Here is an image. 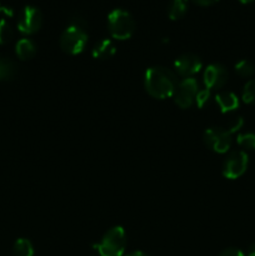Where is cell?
I'll list each match as a JSON object with an SVG mask.
<instances>
[{"label":"cell","instance_id":"26","mask_svg":"<svg viewBox=\"0 0 255 256\" xmlns=\"http://www.w3.org/2000/svg\"><path fill=\"white\" fill-rule=\"evenodd\" d=\"M246 256H255V242L249 246V249H248V252H246Z\"/></svg>","mask_w":255,"mask_h":256},{"label":"cell","instance_id":"13","mask_svg":"<svg viewBox=\"0 0 255 256\" xmlns=\"http://www.w3.org/2000/svg\"><path fill=\"white\" fill-rule=\"evenodd\" d=\"M15 54L20 60H29L36 54V45L32 40L22 38L15 45Z\"/></svg>","mask_w":255,"mask_h":256},{"label":"cell","instance_id":"22","mask_svg":"<svg viewBox=\"0 0 255 256\" xmlns=\"http://www.w3.org/2000/svg\"><path fill=\"white\" fill-rule=\"evenodd\" d=\"M242 125H244V119L242 118H235L234 120H232V122H230L229 128H226L228 130H229L232 134H234V132H236L238 130H240L242 128Z\"/></svg>","mask_w":255,"mask_h":256},{"label":"cell","instance_id":"11","mask_svg":"<svg viewBox=\"0 0 255 256\" xmlns=\"http://www.w3.org/2000/svg\"><path fill=\"white\" fill-rule=\"evenodd\" d=\"M215 102L219 106L222 112H234L235 109L239 108V99L236 95L232 92H222L215 95Z\"/></svg>","mask_w":255,"mask_h":256},{"label":"cell","instance_id":"5","mask_svg":"<svg viewBox=\"0 0 255 256\" xmlns=\"http://www.w3.org/2000/svg\"><path fill=\"white\" fill-rule=\"evenodd\" d=\"M232 132L222 128H209L204 132V142L218 154L229 152L232 146Z\"/></svg>","mask_w":255,"mask_h":256},{"label":"cell","instance_id":"21","mask_svg":"<svg viewBox=\"0 0 255 256\" xmlns=\"http://www.w3.org/2000/svg\"><path fill=\"white\" fill-rule=\"evenodd\" d=\"M210 96H212V90L204 88V89L198 92L196 98H195V102H196V105L200 108V109H202V108L209 102Z\"/></svg>","mask_w":255,"mask_h":256},{"label":"cell","instance_id":"2","mask_svg":"<svg viewBox=\"0 0 255 256\" xmlns=\"http://www.w3.org/2000/svg\"><path fill=\"white\" fill-rule=\"evenodd\" d=\"M85 22L82 19H75L60 36V46L62 52L70 55H78L85 49L88 44V32Z\"/></svg>","mask_w":255,"mask_h":256},{"label":"cell","instance_id":"19","mask_svg":"<svg viewBox=\"0 0 255 256\" xmlns=\"http://www.w3.org/2000/svg\"><path fill=\"white\" fill-rule=\"evenodd\" d=\"M242 99L245 104H255V79L249 80L244 85Z\"/></svg>","mask_w":255,"mask_h":256},{"label":"cell","instance_id":"10","mask_svg":"<svg viewBox=\"0 0 255 256\" xmlns=\"http://www.w3.org/2000/svg\"><path fill=\"white\" fill-rule=\"evenodd\" d=\"M202 68V59L194 54H184L176 58L174 62V69L178 75L186 79L192 78V75L198 74Z\"/></svg>","mask_w":255,"mask_h":256},{"label":"cell","instance_id":"20","mask_svg":"<svg viewBox=\"0 0 255 256\" xmlns=\"http://www.w3.org/2000/svg\"><path fill=\"white\" fill-rule=\"evenodd\" d=\"M236 142L242 149L255 150V134H252V132L239 134L236 138Z\"/></svg>","mask_w":255,"mask_h":256},{"label":"cell","instance_id":"9","mask_svg":"<svg viewBox=\"0 0 255 256\" xmlns=\"http://www.w3.org/2000/svg\"><path fill=\"white\" fill-rule=\"evenodd\" d=\"M228 70L222 64H210L205 68L202 74V82L204 86L209 90L220 89L224 86L228 82Z\"/></svg>","mask_w":255,"mask_h":256},{"label":"cell","instance_id":"28","mask_svg":"<svg viewBox=\"0 0 255 256\" xmlns=\"http://www.w3.org/2000/svg\"><path fill=\"white\" fill-rule=\"evenodd\" d=\"M240 2H242V4H249V2H254V0H239Z\"/></svg>","mask_w":255,"mask_h":256},{"label":"cell","instance_id":"4","mask_svg":"<svg viewBox=\"0 0 255 256\" xmlns=\"http://www.w3.org/2000/svg\"><path fill=\"white\" fill-rule=\"evenodd\" d=\"M100 256H122L126 248V235L122 226H114L105 232L95 245Z\"/></svg>","mask_w":255,"mask_h":256},{"label":"cell","instance_id":"14","mask_svg":"<svg viewBox=\"0 0 255 256\" xmlns=\"http://www.w3.org/2000/svg\"><path fill=\"white\" fill-rule=\"evenodd\" d=\"M18 72L16 64L9 58H0V80L14 79Z\"/></svg>","mask_w":255,"mask_h":256},{"label":"cell","instance_id":"25","mask_svg":"<svg viewBox=\"0 0 255 256\" xmlns=\"http://www.w3.org/2000/svg\"><path fill=\"white\" fill-rule=\"evenodd\" d=\"M0 12H4V14L9 15V16H12V10H10V9H8V8L2 6V4H0Z\"/></svg>","mask_w":255,"mask_h":256},{"label":"cell","instance_id":"16","mask_svg":"<svg viewBox=\"0 0 255 256\" xmlns=\"http://www.w3.org/2000/svg\"><path fill=\"white\" fill-rule=\"evenodd\" d=\"M12 252H14L15 256H32L34 255V246L30 242V240L22 238V239H18L15 242Z\"/></svg>","mask_w":255,"mask_h":256},{"label":"cell","instance_id":"3","mask_svg":"<svg viewBox=\"0 0 255 256\" xmlns=\"http://www.w3.org/2000/svg\"><path fill=\"white\" fill-rule=\"evenodd\" d=\"M108 29L116 40H128L135 30V22L130 12L124 9H114L108 16Z\"/></svg>","mask_w":255,"mask_h":256},{"label":"cell","instance_id":"24","mask_svg":"<svg viewBox=\"0 0 255 256\" xmlns=\"http://www.w3.org/2000/svg\"><path fill=\"white\" fill-rule=\"evenodd\" d=\"M192 2H194L195 4L200 5V6H209V5L215 4V2H219V0H192Z\"/></svg>","mask_w":255,"mask_h":256},{"label":"cell","instance_id":"27","mask_svg":"<svg viewBox=\"0 0 255 256\" xmlns=\"http://www.w3.org/2000/svg\"><path fill=\"white\" fill-rule=\"evenodd\" d=\"M125 256H149V255L145 254V252H130V254H128Z\"/></svg>","mask_w":255,"mask_h":256},{"label":"cell","instance_id":"15","mask_svg":"<svg viewBox=\"0 0 255 256\" xmlns=\"http://www.w3.org/2000/svg\"><path fill=\"white\" fill-rule=\"evenodd\" d=\"M188 5H189V0H172L169 6V10H168V15H169L170 19H182L186 14Z\"/></svg>","mask_w":255,"mask_h":256},{"label":"cell","instance_id":"1","mask_svg":"<svg viewBox=\"0 0 255 256\" xmlns=\"http://www.w3.org/2000/svg\"><path fill=\"white\" fill-rule=\"evenodd\" d=\"M175 72L164 66H152L145 72L144 86L150 96L155 99H168L174 95L178 86Z\"/></svg>","mask_w":255,"mask_h":256},{"label":"cell","instance_id":"18","mask_svg":"<svg viewBox=\"0 0 255 256\" xmlns=\"http://www.w3.org/2000/svg\"><path fill=\"white\" fill-rule=\"evenodd\" d=\"M235 72H236L238 75L242 78H250L252 74H254L255 69L254 65L249 62V60H240L235 64Z\"/></svg>","mask_w":255,"mask_h":256},{"label":"cell","instance_id":"8","mask_svg":"<svg viewBox=\"0 0 255 256\" xmlns=\"http://www.w3.org/2000/svg\"><path fill=\"white\" fill-rule=\"evenodd\" d=\"M42 24V12L35 6H25L18 20V30L25 35H32L39 32Z\"/></svg>","mask_w":255,"mask_h":256},{"label":"cell","instance_id":"12","mask_svg":"<svg viewBox=\"0 0 255 256\" xmlns=\"http://www.w3.org/2000/svg\"><path fill=\"white\" fill-rule=\"evenodd\" d=\"M115 52H116V48H115L114 42L110 39H102L99 42H96L95 46L92 48V55L94 59L108 60L114 56Z\"/></svg>","mask_w":255,"mask_h":256},{"label":"cell","instance_id":"23","mask_svg":"<svg viewBox=\"0 0 255 256\" xmlns=\"http://www.w3.org/2000/svg\"><path fill=\"white\" fill-rule=\"evenodd\" d=\"M219 256H245V255L242 250L235 249V248H229V249H225L224 252H220Z\"/></svg>","mask_w":255,"mask_h":256},{"label":"cell","instance_id":"17","mask_svg":"<svg viewBox=\"0 0 255 256\" xmlns=\"http://www.w3.org/2000/svg\"><path fill=\"white\" fill-rule=\"evenodd\" d=\"M14 38V32L5 19H0V44L5 45Z\"/></svg>","mask_w":255,"mask_h":256},{"label":"cell","instance_id":"6","mask_svg":"<svg viewBox=\"0 0 255 256\" xmlns=\"http://www.w3.org/2000/svg\"><path fill=\"white\" fill-rule=\"evenodd\" d=\"M248 164H249V158L245 152L236 150L230 152L222 164V175L230 180L238 179L246 172Z\"/></svg>","mask_w":255,"mask_h":256},{"label":"cell","instance_id":"7","mask_svg":"<svg viewBox=\"0 0 255 256\" xmlns=\"http://www.w3.org/2000/svg\"><path fill=\"white\" fill-rule=\"evenodd\" d=\"M198 92H199V84H198L196 79H194V78L182 79L178 84L176 90L172 95L175 104L182 109H188L195 102Z\"/></svg>","mask_w":255,"mask_h":256}]
</instances>
